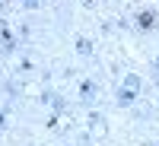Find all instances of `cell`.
Wrapping results in <instances>:
<instances>
[{"mask_svg":"<svg viewBox=\"0 0 159 146\" xmlns=\"http://www.w3.org/2000/svg\"><path fill=\"white\" fill-rule=\"evenodd\" d=\"M137 25H140V29H153V25H156V13H150V10H143L140 16H137Z\"/></svg>","mask_w":159,"mask_h":146,"instance_id":"obj_2","label":"cell"},{"mask_svg":"<svg viewBox=\"0 0 159 146\" xmlns=\"http://www.w3.org/2000/svg\"><path fill=\"white\" fill-rule=\"evenodd\" d=\"M89 134L96 137V140H102V137H105V121H102L99 114H92V117H89Z\"/></svg>","mask_w":159,"mask_h":146,"instance_id":"obj_1","label":"cell"},{"mask_svg":"<svg viewBox=\"0 0 159 146\" xmlns=\"http://www.w3.org/2000/svg\"><path fill=\"white\" fill-rule=\"evenodd\" d=\"M76 48H80V54H92V45H89V38H80V42H76Z\"/></svg>","mask_w":159,"mask_h":146,"instance_id":"obj_3","label":"cell"}]
</instances>
